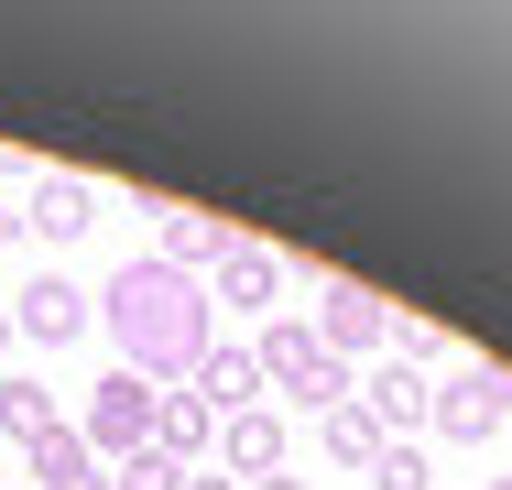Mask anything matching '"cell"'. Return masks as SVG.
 Masks as SVG:
<instances>
[{
    "label": "cell",
    "mask_w": 512,
    "mask_h": 490,
    "mask_svg": "<svg viewBox=\"0 0 512 490\" xmlns=\"http://www.w3.org/2000/svg\"><path fill=\"white\" fill-rule=\"evenodd\" d=\"M229 240H240L229 218H207V207H164V251H153V262H175V273H218Z\"/></svg>",
    "instance_id": "obj_12"
},
{
    "label": "cell",
    "mask_w": 512,
    "mask_h": 490,
    "mask_svg": "<svg viewBox=\"0 0 512 490\" xmlns=\"http://www.w3.org/2000/svg\"><path fill=\"white\" fill-rule=\"evenodd\" d=\"M273 294H284V262L240 229L229 251H218V273H207V305H240V316H273Z\"/></svg>",
    "instance_id": "obj_7"
},
{
    "label": "cell",
    "mask_w": 512,
    "mask_h": 490,
    "mask_svg": "<svg viewBox=\"0 0 512 490\" xmlns=\"http://www.w3.org/2000/svg\"><path fill=\"white\" fill-rule=\"evenodd\" d=\"M316 436H327V458H338V469H371V458L393 447V436H382V425H371L360 403H338V414H316Z\"/></svg>",
    "instance_id": "obj_15"
},
{
    "label": "cell",
    "mask_w": 512,
    "mask_h": 490,
    "mask_svg": "<svg viewBox=\"0 0 512 490\" xmlns=\"http://www.w3.org/2000/svg\"><path fill=\"white\" fill-rule=\"evenodd\" d=\"M447 447H480V436H502L512 425V371L502 360H458L447 382H436V414H425Z\"/></svg>",
    "instance_id": "obj_3"
},
{
    "label": "cell",
    "mask_w": 512,
    "mask_h": 490,
    "mask_svg": "<svg viewBox=\"0 0 512 490\" xmlns=\"http://www.w3.org/2000/svg\"><path fill=\"white\" fill-rule=\"evenodd\" d=\"M0 349H11V305H0Z\"/></svg>",
    "instance_id": "obj_24"
},
{
    "label": "cell",
    "mask_w": 512,
    "mask_h": 490,
    "mask_svg": "<svg viewBox=\"0 0 512 490\" xmlns=\"http://www.w3.org/2000/svg\"><path fill=\"white\" fill-rule=\"evenodd\" d=\"M153 447H164V458H186V469H197L207 447H218V414H207L197 392H164V403H153Z\"/></svg>",
    "instance_id": "obj_14"
},
{
    "label": "cell",
    "mask_w": 512,
    "mask_h": 490,
    "mask_svg": "<svg viewBox=\"0 0 512 490\" xmlns=\"http://www.w3.org/2000/svg\"><path fill=\"white\" fill-rule=\"evenodd\" d=\"M306 327H316V349H327V360H349V371H360V360L393 338V305H382L371 284H327V305H316Z\"/></svg>",
    "instance_id": "obj_5"
},
{
    "label": "cell",
    "mask_w": 512,
    "mask_h": 490,
    "mask_svg": "<svg viewBox=\"0 0 512 490\" xmlns=\"http://www.w3.org/2000/svg\"><path fill=\"white\" fill-rule=\"evenodd\" d=\"M491 490H512V480H491Z\"/></svg>",
    "instance_id": "obj_25"
},
{
    "label": "cell",
    "mask_w": 512,
    "mask_h": 490,
    "mask_svg": "<svg viewBox=\"0 0 512 490\" xmlns=\"http://www.w3.org/2000/svg\"><path fill=\"white\" fill-rule=\"evenodd\" d=\"M66 490H109V469H88V480H66Z\"/></svg>",
    "instance_id": "obj_21"
},
{
    "label": "cell",
    "mask_w": 512,
    "mask_h": 490,
    "mask_svg": "<svg viewBox=\"0 0 512 490\" xmlns=\"http://www.w3.org/2000/svg\"><path fill=\"white\" fill-rule=\"evenodd\" d=\"M0 490H11V480H0Z\"/></svg>",
    "instance_id": "obj_26"
},
{
    "label": "cell",
    "mask_w": 512,
    "mask_h": 490,
    "mask_svg": "<svg viewBox=\"0 0 512 490\" xmlns=\"http://www.w3.org/2000/svg\"><path fill=\"white\" fill-rule=\"evenodd\" d=\"M0 240H22V207H0Z\"/></svg>",
    "instance_id": "obj_20"
},
{
    "label": "cell",
    "mask_w": 512,
    "mask_h": 490,
    "mask_svg": "<svg viewBox=\"0 0 512 490\" xmlns=\"http://www.w3.org/2000/svg\"><path fill=\"white\" fill-rule=\"evenodd\" d=\"M11 338H33V349L88 338V294L66 284V273H33V284H22V305H11Z\"/></svg>",
    "instance_id": "obj_6"
},
{
    "label": "cell",
    "mask_w": 512,
    "mask_h": 490,
    "mask_svg": "<svg viewBox=\"0 0 512 490\" xmlns=\"http://www.w3.org/2000/svg\"><path fill=\"white\" fill-rule=\"evenodd\" d=\"M99 458H88V436L77 425H44L33 447H22V490H66V480H88Z\"/></svg>",
    "instance_id": "obj_13"
},
{
    "label": "cell",
    "mask_w": 512,
    "mask_h": 490,
    "mask_svg": "<svg viewBox=\"0 0 512 490\" xmlns=\"http://www.w3.org/2000/svg\"><path fill=\"white\" fill-rule=\"evenodd\" d=\"M186 490H240V480H207V469H197V480H186Z\"/></svg>",
    "instance_id": "obj_22"
},
{
    "label": "cell",
    "mask_w": 512,
    "mask_h": 490,
    "mask_svg": "<svg viewBox=\"0 0 512 490\" xmlns=\"http://www.w3.org/2000/svg\"><path fill=\"white\" fill-rule=\"evenodd\" d=\"M186 480H197V469H186V458H164V447H131V458L109 469V490H186Z\"/></svg>",
    "instance_id": "obj_17"
},
{
    "label": "cell",
    "mask_w": 512,
    "mask_h": 490,
    "mask_svg": "<svg viewBox=\"0 0 512 490\" xmlns=\"http://www.w3.org/2000/svg\"><path fill=\"white\" fill-rule=\"evenodd\" d=\"M349 403H360V414H371L382 436H404V425H425V414H436V382H425L414 360H382V371L349 392Z\"/></svg>",
    "instance_id": "obj_9"
},
{
    "label": "cell",
    "mask_w": 512,
    "mask_h": 490,
    "mask_svg": "<svg viewBox=\"0 0 512 490\" xmlns=\"http://www.w3.org/2000/svg\"><path fill=\"white\" fill-rule=\"evenodd\" d=\"M251 360H262V392H273V403H316V414H338V403L360 392V371L316 349L306 316H273V327L251 338Z\"/></svg>",
    "instance_id": "obj_2"
},
{
    "label": "cell",
    "mask_w": 512,
    "mask_h": 490,
    "mask_svg": "<svg viewBox=\"0 0 512 490\" xmlns=\"http://www.w3.org/2000/svg\"><path fill=\"white\" fill-rule=\"evenodd\" d=\"M186 382H197V403L218 414V425H229V414H251V403H273V392H262V360H251V349H229V338L207 349Z\"/></svg>",
    "instance_id": "obj_10"
},
{
    "label": "cell",
    "mask_w": 512,
    "mask_h": 490,
    "mask_svg": "<svg viewBox=\"0 0 512 490\" xmlns=\"http://www.w3.org/2000/svg\"><path fill=\"white\" fill-rule=\"evenodd\" d=\"M11 490H22V480H11Z\"/></svg>",
    "instance_id": "obj_27"
},
{
    "label": "cell",
    "mask_w": 512,
    "mask_h": 490,
    "mask_svg": "<svg viewBox=\"0 0 512 490\" xmlns=\"http://www.w3.org/2000/svg\"><path fill=\"white\" fill-rule=\"evenodd\" d=\"M88 305H109V360L142 371V382H186L207 349H218V305L175 262H120L109 294H88Z\"/></svg>",
    "instance_id": "obj_1"
},
{
    "label": "cell",
    "mask_w": 512,
    "mask_h": 490,
    "mask_svg": "<svg viewBox=\"0 0 512 490\" xmlns=\"http://www.w3.org/2000/svg\"><path fill=\"white\" fill-rule=\"evenodd\" d=\"M44 425H66V414H55V392H44V382H22V371H11V382H0V436H11V447H33Z\"/></svg>",
    "instance_id": "obj_16"
},
{
    "label": "cell",
    "mask_w": 512,
    "mask_h": 490,
    "mask_svg": "<svg viewBox=\"0 0 512 490\" xmlns=\"http://www.w3.org/2000/svg\"><path fill=\"white\" fill-rule=\"evenodd\" d=\"M22 229H33V240L99 229V186H88V175H33V186H22Z\"/></svg>",
    "instance_id": "obj_8"
},
{
    "label": "cell",
    "mask_w": 512,
    "mask_h": 490,
    "mask_svg": "<svg viewBox=\"0 0 512 490\" xmlns=\"http://www.w3.org/2000/svg\"><path fill=\"white\" fill-rule=\"evenodd\" d=\"M218 458L240 469V490H251V480H284V414H273V403L229 414V425H218Z\"/></svg>",
    "instance_id": "obj_11"
},
{
    "label": "cell",
    "mask_w": 512,
    "mask_h": 490,
    "mask_svg": "<svg viewBox=\"0 0 512 490\" xmlns=\"http://www.w3.org/2000/svg\"><path fill=\"white\" fill-rule=\"evenodd\" d=\"M153 403H164V392L142 382V371H99L88 414H77V436H88V458H99V469H120L131 447H153Z\"/></svg>",
    "instance_id": "obj_4"
},
{
    "label": "cell",
    "mask_w": 512,
    "mask_h": 490,
    "mask_svg": "<svg viewBox=\"0 0 512 490\" xmlns=\"http://www.w3.org/2000/svg\"><path fill=\"white\" fill-rule=\"evenodd\" d=\"M447 349V327H425V316H393V360H436Z\"/></svg>",
    "instance_id": "obj_19"
},
{
    "label": "cell",
    "mask_w": 512,
    "mask_h": 490,
    "mask_svg": "<svg viewBox=\"0 0 512 490\" xmlns=\"http://www.w3.org/2000/svg\"><path fill=\"white\" fill-rule=\"evenodd\" d=\"M251 490H306V480H251Z\"/></svg>",
    "instance_id": "obj_23"
},
{
    "label": "cell",
    "mask_w": 512,
    "mask_h": 490,
    "mask_svg": "<svg viewBox=\"0 0 512 490\" xmlns=\"http://www.w3.org/2000/svg\"><path fill=\"white\" fill-rule=\"evenodd\" d=\"M371 490H436V469H425V447H414V436H393V447L371 458Z\"/></svg>",
    "instance_id": "obj_18"
}]
</instances>
